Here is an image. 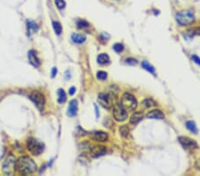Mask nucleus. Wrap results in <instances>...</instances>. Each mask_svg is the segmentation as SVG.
I'll list each match as a JSON object with an SVG mask.
<instances>
[{"label": "nucleus", "instance_id": "32", "mask_svg": "<svg viewBox=\"0 0 200 176\" xmlns=\"http://www.w3.org/2000/svg\"><path fill=\"white\" fill-rule=\"evenodd\" d=\"M75 92H76V88L74 87H72L69 88V93L70 95H74V94H75Z\"/></svg>", "mask_w": 200, "mask_h": 176}, {"label": "nucleus", "instance_id": "6", "mask_svg": "<svg viewBox=\"0 0 200 176\" xmlns=\"http://www.w3.org/2000/svg\"><path fill=\"white\" fill-rule=\"evenodd\" d=\"M113 117L117 122H124L127 118L126 110L120 104H116L113 108Z\"/></svg>", "mask_w": 200, "mask_h": 176}, {"label": "nucleus", "instance_id": "20", "mask_svg": "<svg viewBox=\"0 0 200 176\" xmlns=\"http://www.w3.org/2000/svg\"><path fill=\"white\" fill-rule=\"evenodd\" d=\"M97 60L100 64H107L110 62V57L106 54H101L100 55H98Z\"/></svg>", "mask_w": 200, "mask_h": 176}, {"label": "nucleus", "instance_id": "16", "mask_svg": "<svg viewBox=\"0 0 200 176\" xmlns=\"http://www.w3.org/2000/svg\"><path fill=\"white\" fill-rule=\"evenodd\" d=\"M143 118V115L141 112H136V113H134L131 118H130V123L133 124V125H136L138 124L142 119Z\"/></svg>", "mask_w": 200, "mask_h": 176}, {"label": "nucleus", "instance_id": "5", "mask_svg": "<svg viewBox=\"0 0 200 176\" xmlns=\"http://www.w3.org/2000/svg\"><path fill=\"white\" fill-rule=\"evenodd\" d=\"M27 148L29 150V152L35 156H37L39 154H41L44 150V145L43 143L39 142L38 141H37L36 139L33 138H29L27 142Z\"/></svg>", "mask_w": 200, "mask_h": 176}, {"label": "nucleus", "instance_id": "9", "mask_svg": "<svg viewBox=\"0 0 200 176\" xmlns=\"http://www.w3.org/2000/svg\"><path fill=\"white\" fill-rule=\"evenodd\" d=\"M98 101L100 102V104L105 108V109H110L112 106V101L111 98L106 94V93H101L98 96Z\"/></svg>", "mask_w": 200, "mask_h": 176}, {"label": "nucleus", "instance_id": "2", "mask_svg": "<svg viewBox=\"0 0 200 176\" xmlns=\"http://www.w3.org/2000/svg\"><path fill=\"white\" fill-rule=\"evenodd\" d=\"M176 21L179 24L182 26L190 25L195 22V14L190 10L181 11L176 14Z\"/></svg>", "mask_w": 200, "mask_h": 176}, {"label": "nucleus", "instance_id": "10", "mask_svg": "<svg viewBox=\"0 0 200 176\" xmlns=\"http://www.w3.org/2000/svg\"><path fill=\"white\" fill-rule=\"evenodd\" d=\"M92 139H93L96 142H106L109 139V135L107 133L102 132V131H96L92 134Z\"/></svg>", "mask_w": 200, "mask_h": 176}, {"label": "nucleus", "instance_id": "26", "mask_svg": "<svg viewBox=\"0 0 200 176\" xmlns=\"http://www.w3.org/2000/svg\"><path fill=\"white\" fill-rule=\"evenodd\" d=\"M108 78V74L105 71H99L97 73V78L100 80H105Z\"/></svg>", "mask_w": 200, "mask_h": 176}, {"label": "nucleus", "instance_id": "17", "mask_svg": "<svg viewBox=\"0 0 200 176\" xmlns=\"http://www.w3.org/2000/svg\"><path fill=\"white\" fill-rule=\"evenodd\" d=\"M198 35H200V29H189L186 32H184V37H187V38H191L194 36H198Z\"/></svg>", "mask_w": 200, "mask_h": 176}, {"label": "nucleus", "instance_id": "31", "mask_svg": "<svg viewBox=\"0 0 200 176\" xmlns=\"http://www.w3.org/2000/svg\"><path fill=\"white\" fill-rule=\"evenodd\" d=\"M191 59H192V60L194 61V62H196L197 64H199V65H200V58L199 57V56H197V55H192L191 56Z\"/></svg>", "mask_w": 200, "mask_h": 176}, {"label": "nucleus", "instance_id": "11", "mask_svg": "<svg viewBox=\"0 0 200 176\" xmlns=\"http://www.w3.org/2000/svg\"><path fill=\"white\" fill-rule=\"evenodd\" d=\"M107 149L104 146H94L93 147L91 150V154L93 157H99L101 156H103L106 153Z\"/></svg>", "mask_w": 200, "mask_h": 176}, {"label": "nucleus", "instance_id": "33", "mask_svg": "<svg viewBox=\"0 0 200 176\" xmlns=\"http://www.w3.org/2000/svg\"><path fill=\"white\" fill-rule=\"evenodd\" d=\"M56 74H57V69L56 68H53V69H52V77L54 78L56 76Z\"/></svg>", "mask_w": 200, "mask_h": 176}, {"label": "nucleus", "instance_id": "7", "mask_svg": "<svg viewBox=\"0 0 200 176\" xmlns=\"http://www.w3.org/2000/svg\"><path fill=\"white\" fill-rule=\"evenodd\" d=\"M29 99L35 103V105L37 107L39 110H42L44 109L45 105V98L42 93L39 92H33L29 94Z\"/></svg>", "mask_w": 200, "mask_h": 176}, {"label": "nucleus", "instance_id": "21", "mask_svg": "<svg viewBox=\"0 0 200 176\" xmlns=\"http://www.w3.org/2000/svg\"><path fill=\"white\" fill-rule=\"evenodd\" d=\"M142 105H143L144 108L146 109H149V108H152V107H155L157 105V103L151 100V99H145L144 101H142Z\"/></svg>", "mask_w": 200, "mask_h": 176}, {"label": "nucleus", "instance_id": "3", "mask_svg": "<svg viewBox=\"0 0 200 176\" xmlns=\"http://www.w3.org/2000/svg\"><path fill=\"white\" fill-rule=\"evenodd\" d=\"M120 105L128 111H133L137 108V101L134 95L131 93L125 92L123 94L120 101Z\"/></svg>", "mask_w": 200, "mask_h": 176}, {"label": "nucleus", "instance_id": "25", "mask_svg": "<svg viewBox=\"0 0 200 176\" xmlns=\"http://www.w3.org/2000/svg\"><path fill=\"white\" fill-rule=\"evenodd\" d=\"M53 27H54V31H55V33H56L57 35H60V34H61V32H62V27H61V25H60V22H53Z\"/></svg>", "mask_w": 200, "mask_h": 176}, {"label": "nucleus", "instance_id": "18", "mask_svg": "<svg viewBox=\"0 0 200 176\" xmlns=\"http://www.w3.org/2000/svg\"><path fill=\"white\" fill-rule=\"evenodd\" d=\"M27 29H28V34L31 35L37 31V26L35 22H33L31 21H28L27 22Z\"/></svg>", "mask_w": 200, "mask_h": 176}, {"label": "nucleus", "instance_id": "12", "mask_svg": "<svg viewBox=\"0 0 200 176\" xmlns=\"http://www.w3.org/2000/svg\"><path fill=\"white\" fill-rule=\"evenodd\" d=\"M78 113V101L77 100H73L69 102L67 114L69 117H75Z\"/></svg>", "mask_w": 200, "mask_h": 176}, {"label": "nucleus", "instance_id": "15", "mask_svg": "<svg viewBox=\"0 0 200 176\" xmlns=\"http://www.w3.org/2000/svg\"><path fill=\"white\" fill-rule=\"evenodd\" d=\"M71 37H72L73 42H75V43H77V44H82V43H84L86 40V36L81 35V34H78V33L72 34Z\"/></svg>", "mask_w": 200, "mask_h": 176}, {"label": "nucleus", "instance_id": "1", "mask_svg": "<svg viewBox=\"0 0 200 176\" xmlns=\"http://www.w3.org/2000/svg\"><path fill=\"white\" fill-rule=\"evenodd\" d=\"M16 169L22 175H29L36 171L37 165L29 157H22L16 161Z\"/></svg>", "mask_w": 200, "mask_h": 176}, {"label": "nucleus", "instance_id": "14", "mask_svg": "<svg viewBox=\"0 0 200 176\" xmlns=\"http://www.w3.org/2000/svg\"><path fill=\"white\" fill-rule=\"evenodd\" d=\"M147 117L151 118V119H163L165 117V115H164V113L161 110H154L149 111L147 114Z\"/></svg>", "mask_w": 200, "mask_h": 176}, {"label": "nucleus", "instance_id": "35", "mask_svg": "<svg viewBox=\"0 0 200 176\" xmlns=\"http://www.w3.org/2000/svg\"><path fill=\"white\" fill-rule=\"evenodd\" d=\"M94 108H95V111H96V117H99V112H98V107L96 105H94Z\"/></svg>", "mask_w": 200, "mask_h": 176}, {"label": "nucleus", "instance_id": "27", "mask_svg": "<svg viewBox=\"0 0 200 176\" xmlns=\"http://www.w3.org/2000/svg\"><path fill=\"white\" fill-rule=\"evenodd\" d=\"M77 25H78V28H79V29H85V28H87L89 26V23L86 21L80 20V21L78 22Z\"/></svg>", "mask_w": 200, "mask_h": 176}, {"label": "nucleus", "instance_id": "13", "mask_svg": "<svg viewBox=\"0 0 200 176\" xmlns=\"http://www.w3.org/2000/svg\"><path fill=\"white\" fill-rule=\"evenodd\" d=\"M28 57H29V62H30L34 67L37 68V67L40 66V60H39V59L37 58V54H36L35 51L30 50L29 52V54H28Z\"/></svg>", "mask_w": 200, "mask_h": 176}, {"label": "nucleus", "instance_id": "19", "mask_svg": "<svg viewBox=\"0 0 200 176\" xmlns=\"http://www.w3.org/2000/svg\"><path fill=\"white\" fill-rule=\"evenodd\" d=\"M186 127H187L191 133H195V134H197L198 132H199L198 127H197L195 122H193V121H187V122H186Z\"/></svg>", "mask_w": 200, "mask_h": 176}, {"label": "nucleus", "instance_id": "24", "mask_svg": "<svg viewBox=\"0 0 200 176\" xmlns=\"http://www.w3.org/2000/svg\"><path fill=\"white\" fill-rule=\"evenodd\" d=\"M119 132H120V134L123 136V137H126L128 134H129V132H130V129L127 125H122L120 126L119 128Z\"/></svg>", "mask_w": 200, "mask_h": 176}, {"label": "nucleus", "instance_id": "23", "mask_svg": "<svg viewBox=\"0 0 200 176\" xmlns=\"http://www.w3.org/2000/svg\"><path fill=\"white\" fill-rule=\"evenodd\" d=\"M142 66H143V69H145L148 70L149 72H150V73H155V69H154V67H153L151 64H149L147 60H143V62H142Z\"/></svg>", "mask_w": 200, "mask_h": 176}, {"label": "nucleus", "instance_id": "22", "mask_svg": "<svg viewBox=\"0 0 200 176\" xmlns=\"http://www.w3.org/2000/svg\"><path fill=\"white\" fill-rule=\"evenodd\" d=\"M58 95H59V98H58V102L59 103H64L67 100V96H66V93L64 92V90L62 89H59L58 90Z\"/></svg>", "mask_w": 200, "mask_h": 176}, {"label": "nucleus", "instance_id": "29", "mask_svg": "<svg viewBox=\"0 0 200 176\" xmlns=\"http://www.w3.org/2000/svg\"><path fill=\"white\" fill-rule=\"evenodd\" d=\"M55 1V4H56V6H57L59 9H63L64 7H65V5H66V3H65V1L64 0H54Z\"/></svg>", "mask_w": 200, "mask_h": 176}, {"label": "nucleus", "instance_id": "34", "mask_svg": "<svg viewBox=\"0 0 200 176\" xmlns=\"http://www.w3.org/2000/svg\"><path fill=\"white\" fill-rule=\"evenodd\" d=\"M195 166L196 168H198L199 170H200V159H198L195 163Z\"/></svg>", "mask_w": 200, "mask_h": 176}, {"label": "nucleus", "instance_id": "28", "mask_svg": "<svg viewBox=\"0 0 200 176\" xmlns=\"http://www.w3.org/2000/svg\"><path fill=\"white\" fill-rule=\"evenodd\" d=\"M113 49L115 50V52H116V53H121L124 50V45L122 44H120V43L115 44L114 46H113Z\"/></svg>", "mask_w": 200, "mask_h": 176}, {"label": "nucleus", "instance_id": "8", "mask_svg": "<svg viewBox=\"0 0 200 176\" xmlns=\"http://www.w3.org/2000/svg\"><path fill=\"white\" fill-rule=\"evenodd\" d=\"M179 142L185 148H188V149H197L199 148L198 143L193 139H190L187 136L179 137Z\"/></svg>", "mask_w": 200, "mask_h": 176}, {"label": "nucleus", "instance_id": "4", "mask_svg": "<svg viewBox=\"0 0 200 176\" xmlns=\"http://www.w3.org/2000/svg\"><path fill=\"white\" fill-rule=\"evenodd\" d=\"M15 168H16V161H15L14 157L11 155L5 159V161L3 164V166H2L3 173L4 175H13L14 174Z\"/></svg>", "mask_w": 200, "mask_h": 176}, {"label": "nucleus", "instance_id": "30", "mask_svg": "<svg viewBox=\"0 0 200 176\" xmlns=\"http://www.w3.org/2000/svg\"><path fill=\"white\" fill-rule=\"evenodd\" d=\"M125 62L127 64H130V65H135L137 63V60L134 58H128L125 60Z\"/></svg>", "mask_w": 200, "mask_h": 176}]
</instances>
